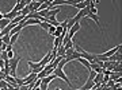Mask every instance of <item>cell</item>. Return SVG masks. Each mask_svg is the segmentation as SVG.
<instances>
[{"label":"cell","mask_w":122,"mask_h":90,"mask_svg":"<svg viewBox=\"0 0 122 90\" xmlns=\"http://www.w3.org/2000/svg\"><path fill=\"white\" fill-rule=\"evenodd\" d=\"M41 28H45V30H49V27H50V24H48V23H42V21H39L38 24Z\"/></svg>","instance_id":"19"},{"label":"cell","mask_w":122,"mask_h":90,"mask_svg":"<svg viewBox=\"0 0 122 90\" xmlns=\"http://www.w3.org/2000/svg\"><path fill=\"white\" fill-rule=\"evenodd\" d=\"M87 17H90V19H92V20H95V23L98 24V26H99V17H98V15H94V13L88 12Z\"/></svg>","instance_id":"14"},{"label":"cell","mask_w":122,"mask_h":90,"mask_svg":"<svg viewBox=\"0 0 122 90\" xmlns=\"http://www.w3.org/2000/svg\"><path fill=\"white\" fill-rule=\"evenodd\" d=\"M1 19H3V13L0 12V20H1Z\"/></svg>","instance_id":"25"},{"label":"cell","mask_w":122,"mask_h":90,"mask_svg":"<svg viewBox=\"0 0 122 90\" xmlns=\"http://www.w3.org/2000/svg\"><path fill=\"white\" fill-rule=\"evenodd\" d=\"M102 82H103V74L98 73L95 75V78H94V83H95V85H100Z\"/></svg>","instance_id":"9"},{"label":"cell","mask_w":122,"mask_h":90,"mask_svg":"<svg viewBox=\"0 0 122 90\" xmlns=\"http://www.w3.org/2000/svg\"><path fill=\"white\" fill-rule=\"evenodd\" d=\"M35 79H37V74L34 73H30L27 77L23 78V81H25V85H29V83H31V82H34Z\"/></svg>","instance_id":"6"},{"label":"cell","mask_w":122,"mask_h":90,"mask_svg":"<svg viewBox=\"0 0 122 90\" xmlns=\"http://www.w3.org/2000/svg\"><path fill=\"white\" fill-rule=\"evenodd\" d=\"M53 74H54V75H56L57 78H61V79H64V81H65L69 86H72V83L69 82V78H68V77L65 75V73L62 71V69H58V67H56V69L53 70Z\"/></svg>","instance_id":"3"},{"label":"cell","mask_w":122,"mask_h":90,"mask_svg":"<svg viewBox=\"0 0 122 90\" xmlns=\"http://www.w3.org/2000/svg\"><path fill=\"white\" fill-rule=\"evenodd\" d=\"M37 13H38L41 17H46V16H48V13H49V8L48 9H44V11H38Z\"/></svg>","instance_id":"18"},{"label":"cell","mask_w":122,"mask_h":90,"mask_svg":"<svg viewBox=\"0 0 122 90\" xmlns=\"http://www.w3.org/2000/svg\"><path fill=\"white\" fill-rule=\"evenodd\" d=\"M0 71H1V69H0Z\"/></svg>","instance_id":"26"},{"label":"cell","mask_w":122,"mask_h":90,"mask_svg":"<svg viewBox=\"0 0 122 90\" xmlns=\"http://www.w3.org/2000/svg\"><path fill=\"white\" fill-rule=\"evenodd\" d=\"M14 56H15V55H14V51H12V50H11V51H7V58H8V60L12 59Z\"/></svg>","instance_id":"24"},{"label":"cell","mask_w":122,"mask_h":90,"mask_svg":"<svg viewBox=\"0 0 122 90\" xmlns=\"http://www.w3.org/2000/svg\"><path fill=\"white\" fill-rule=\"evenodd\" d=\"M77 60H79V62H80V63H81V64H84V67H86V69H87L88 71L91 70V67H90V62H88V60L83 59V58H79Z\"/></svg>","instance_id":"13"},{"label":"cell","mask_w":122,"mask_h":90,"mask_svg":"<svg viewBox=\"0 0 122 90\" xmlns=\"http://www.w3.org/2000/svg\"><path fill=\"white\" fill-rule=\"evenodd\" d=\"M10 23H11V20H8V19H1L0 20V31L3 30V28H5Z\"/></svg>","instance_id":"12"},{"label":"cell","mask_w":122,"mask_h":90,"mask_svg":"<svg viewBox=\"0 0 122 90\" xmlns=\"http://www.w3.org/2000/svg\"><path fill=\"white\" fill-rule=\"evenodd\" d=\"M121 75H122V73H111V74L109 75V79H110V81H114V82H115L118 78H121Z\"/></svg>","instance_id":"11"},{"label":"cell","mask_w":122,"mask_h":90,"mask_svg":"<svg viewBox=\"0 0 122 90\" xmlns=\"http://www.w3.org/2000/svg\"><path fill=\"white\" fill-rule=\"evenodd\" d=\"M122 71V66H121V63H117L115 64V67H114L113 70H111V73H121Z\"/></svg>","instance_id":"15"},{"label":"cell","mask_w":122,"mask_h":90,"mask_svg":"<svg viewBox=\"0 0 122 90\" xmlns=\"http://www.w3.org/2000/svg\"><path fill=\"white\" fill-rule=\"evenodd\" d=\"M58 12H60V9H58V8L49 9V13H48V16H46V19H56V16L58 15ZM56 20H57V19H56Z\"/></svg>","instance_id":"7"},{"label":"cell","mask_w":122,"mask_h":90,"mask_svg":"<svg viewBox=\"0 0 122 90\" xmlns=\"http://www.w3.org/2000/svg\"><path fill=\"white\" fill-rule=\"evenodd\" d=\"M65 64H66V60L62 59V60H60V63L57 64V67H58V69H64V66H65Z\"/></svg>","instance_id":"20"},{"label":"cell","mask_w":122,"mask_h":90,"mask_svg":"<svg viewBox=\"0 0 122 90\" xmlns=\"http://www.w3.org/2000/svg\"><path fill=\"white\" fill-rule=\"evenodd\" d=\"M0 40L4 43V44H10V35H4V36H1Z\"/></svg>","instance_id":"17"},{"label":"cell","mask_w":122,"mask_h":90,"mask_svg":"<svg viewBox=\"0 0 122 90\" xmlns=\"http://www.w3.org/2000/svg\"><path fill=\"white\" fill-rule=\"evenodd\" d=\"M90 5V0H86V1H79L73 5V8H77V9H84L86 7Z\"/></svg>","instance_id":"8"},{"label":"cell","mask_w":122,"mask_h":90,"mask_svg":"<svg viewBox=\"0 0 122 90\" xmlns=\"http://www.w3.org/2000/svg\"><path fill=\"white\" fill-rule=\"evenodd\" d=\"M0 89H1V90L7 89V82H5V81H0Z\"/></svg>","instance_id":"22"},{"label":"cell","mask_w":122,"mask_h":90,"mask_svg":"<svg viewBox=\"0 0 122 90\" xmlns=\"http://www.w3.org/2000/svg\"><path fill=\"white\" fill-rule=\"evenodd\" d=\"M75 52V48H68V50H65V56L71 55V54H73Z\"/></svg>","instance_id":"23"},{"label":"cell","mask_w":122,"mask_h":90,"mask_svg":"<svg viewBox=\"0 0 122 90\" xmlns=\"http://www.w3.org/2000/svg\"><path fill=\"white\" fill-rule=\"evenodd\" d=\"M64 50H68V48H73V40H69V42H66L64 46Z\"/></svg>","instance_id":"16"},{"label":"cell","mask_w":122,"mask_h":90,"mask_svg":"<svg viewBox=\"0 0 122 90\" xmlns=\"http://www.w3.org/2000/svg\"><path fill=\"white\" fill-rule=\"evenodd\" d=\"M48 32H49V35H50V36H53V34L56 32V27L50 26V27H49V30H48Z\"/></svg>","instance_id":"21"},{"label":"cell","mask_w":122,"mask_h":90,"mask_svg":"<svg viewBox=\"0 0 122 90\" xmlns=\"http://www.w3.org/2000/svg\"><path fill=\"white\" fill-rule=\"evenodd\" d=\"M19 15H20L19 12H15V11H12V9H11L10 12L3 13V19H8V20H11V21H12L14 19H15L16 16H19Z\"/></svg>","instance_id":"5"},{"label":"cell","mask_w":122,"mask_h":90,"mask_svg":"<svg viewBox=\"0 0 122 90\" xmlns=\"http://www.w3.org/2000/svg\"><path fill=\"white\" fill-rule=\"evenodd\" d=\"M75 50H76V51L80 54V58H83V59L88 60L90 63L94 60V54H90V52H87L86 50H83V48L80 47V46H76V47H75Z\"/></svg>","instance_id":"2"},{"label":"cell","mask_w":122,"mask_h":90,"mask_svg":"<svg viewBox=\"0 0 122 90\" xmlns=\"http://www.w3.org/2000/svg\"><path fill=\"white\" fill-rule=\"evenodd\" d=\"M31 0H18L16 4H15V7L12 8V11H15V12H20L25 7H26L29 3H30Z\"/></svg>","instance_id":"4"},{"label":"cell","mask_w":122,"mask_h":90,"mask_svg":"<svg viewBox=\"0 0 122 90\" xmlns=\"http://www.w3.org/2000/svg\"><path fill=\"white\" fill-rule=\"evenodd\" d=\"M94 86H95L94 81H92V79H87V82H86L84 86H83V90H90V89H92Z\"/></svg>","instance_id":"10"},{"label":"cell","mask_w":122,"mask_h":90,"mask_svg":"<svg viewBox=\"0 0 122 90\" xmlns=\"http://www.w3.org/2000/svg\"><path fill=\"white\" fill-rule=\"evenodd\" d=\"M20 60V56H14L12 59L8 60V64H10V75L12 78H16V67H18V63Z\"/></svg>","instance_id":"1"}]
</instances>
